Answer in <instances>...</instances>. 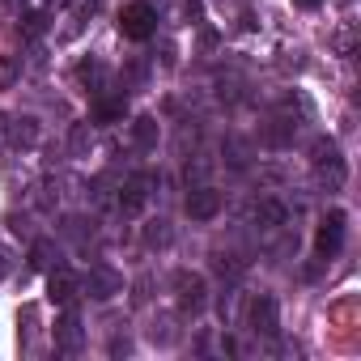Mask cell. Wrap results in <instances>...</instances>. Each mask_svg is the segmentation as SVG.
Returning <instances> with one entry per match:
<instances>
[{
    "mask_svg": "<svg viewBox=\"0 0 361 361\" xmlns=\"http://www.w3.org/2000/svg\"><path fill=\"white\" fill-rule=\"evenodd\" d=\"M247 323H251L255 336H276L281 331V306H276V298L272 293H259L251 302V310H247Z\"/></svg>",
    "mask_w": 361,
    "mask_h": 361,
    "instance_id": "cell-6",
    "label": "cell"
},
{
    "mask_svg": "<svg viewBox=\"0 0 361 361\" xmlns=\"http://www.w3.org/2000/svg\"><path fill=\"white\" fill-rule=\"evenodd\" d=\"M123 115H128V98H123V90L119 94H94V123H123Z\"/></svg>",
    "mask_w": 361,
    "mask_h": 361,
    "instance_id": "cell-11",
    "label": "cell"
},
{
    "mask_svg": "<svg viewBox=\"0 0 361 361\" xmlns=\"http://www.w3.org/2000/svg\"><path fill=\"white\" fill-rule=\"evenodd\" d=\"M47 298H51L56 306H73V302L81 298V276H77V272H68L64 264H60V268H51V272H47Z\"/></svg>",
    "mask_w": 361,
    "mask_h": 361,
    "instance_id": "cell-8",
    "label": "cell"
},
{
    "mask_svg": "<svg viewBox=\"0 0 361 361\" xmlns=\"http://www.w3.org/2000/svg\"><path fill=\"white\" fill-rule=\"evenodd\" d=\"M68 145H73V153H77V157H85V153L94 149V132H90V123H77V128H73V136H68Z\"/></svg>",
    "mask_w": 361,
    "mask_h": 361,
    "instance_id": "cell-20",
    "label": "cell"
},
{
    "mask_svg": "<svg viewBox=\"0 0 361 361\" xmlns=\"http://www.w3.org/2000/svg\"><path fill=\"white\" fill-rule=\"evenodd\" d=\"M81 344H85L81 314H77L73 306H64V314H60V323H56V348H60V353H81Z\"/></svg>",
    "mask_w": 361,
    "mask_h": 361,
    "instance_id": "cell-10",
    "label": "cell"
},
{
    "mask_svg": "<svg viewBox=\"0 0 361 361\" xmlns=\"http://www.w3.org/2000/svg\"><path fill=\"white\" fill-rule=\"evenodd\" d=\"M30 268H39V272L60 268V247H56L51 238H35V243H30Z\"/></svg>",
    "mask_w": 361,
    "mask_h": 361,
    "instance_id": "cell-13",
    "label": "cell"
},
{
    "mask_svg": "<svg viewBox=\"0 0 361 361\" xmlns=\"http://www.w3.org/2000/svg\"><path fill=\"white\" fill-rule=\"evenodd\" d=\"M170 238H174L170 221H161V217H157V221H149V226H145V247H153V251H157V247H170Z\"/></svg>",
    "mask_w": 361,
    "mask_h": 361,
    "instance_id": "cell-19",
    "label": "cell"
},
{
    "mask_svg": "<svg viewBox=\"0 0 361 361\" xmlns=\"http://www.w3.org/2000/svg\"><path fill=\"white\" fill-rule=\"evenodd\" d=\"M213 268H217V276H221V281H230V285H238V281H243V272H247V264H243L238 255H217V259H213Z\"/></svg>",
    "mask_w": 361,
    "mask_h": 361,
    "instance_id": "cell-18",
    "label": "cell"
},
{
    "mask_svg": "<svg viewBox=\"0 0 361 361\" xmlns=\"http://www.w3.org/2000/svg\"><path fill=\"white\" fill-rule=\"evenodd\" d=\"M221 153H226V161H230V166H238V170L247 166V145H243V140H226V149H221Z\"/></svg>",
    "mask_w": 361,
    "mask_h": 361,
    "instance_id": "cell-23",
    "label": "cell"
},
{
    "mask_svg": "<svg viewBox=\"0 0 361 361\" xmlns=\"http://www.w3.org/2000/svg\"><path fill=\"white\" fill-rule=\"evenodd\" d=\"M47 5H51V9H60V5H68V0H47Z\"/></svg>",
    "mask_w": 361,
    "mask_h": 361,
    "instance_id": "cell-29",
    "label": "cell"
},
{
    "mask_svg": "<svg viewBox=\"0 0 361 361\" xmlns=\"http://www.w3.org/2000/svg\"><path fill=\"white\" fill-rule=\"evenodd\" d=\"M174 298H178V306L183 310H200L204 306V298H209V285H204V276L200 272H174Z\"/></svg>",
    "mask_w": 361,
    "mask_h": 361,
    "instance_id": "cell-7",
    "label": "cell"
},
{
    "mask_svg": "<svg viewBox=\"0 0 361 361\" xmlns=\"http://www.w3.org/2000/svg\"><path fill=\"white\" fill-rule=\"evenodd\" d=\"M293 132H298V123H293L289 115H272V119H268L264 140H268V145H289V140H293Z\"/></svg>",
    "mask_w": 361,
    "mask_h": 361,
    "instance_id": "cell-16",
    "label": "cell"
},
{
    "mask_svg": "<svg viewBox=\"0 0 361 361\" xmlns=\"http://www.w3.org/2000/svg\"><path fill=\"white\" fill-rule=\"evenodd\" d=\"M344 230H348V217H344L340 209H331V213L319 221V230H314V251H319L323 259H331V255L344 247Z\"/></svg>",
    "mask_w": 361,
    "mask_h": 361,
    "instance_id": "cell-2",
    "label": "cell"
},
{
    "mask_svg": "<svg viewBox=\"0 0 361 361\" xmlns=\"http://www.w3.org/2000/svg\"><path fill=\"white\" fill-rule=\"evenodd\" d=\"M285 217H289V213H285V204H281V200H259V204H255V226H259V230H268V234H272V230H281V226H285Z\"/></svg>",
    "mask_w": 361,
    "mask_h": 361,
    "instance_id": "cell-14",
    "label": "cell"
},
{
    "mask_svg": "<svg viewBox=\"0 0 361 361\" xmlns=\"http://www.w3.org/2000/svg\"><path fill=\"white\" fill-rule=\"evenodd\" d=\"M153 188H157L153 174H132V178H123V188H119V209H123L128 217H136V213L149 204Z\"/></svg>",
    "mask_w": 361,
    "mask_h": 361,
    "instance_id": "cell-4",
    "label": "cell"
},
{
    "mask_svg": "<svg viewBox=\"0 0 361 361\" xmlns=\"http://www.w3.org/2000/svg\"><path fill=\"white\" fill-rule=\"evenodd\" d=\"M204 174H209V161H188V183H192V178L204 183Z\"/></svg>",
    "mask_w": 361,
    "mask_h": 361,
    "instance_id": "cell-24",
    "label": "cell"
},
{
    "mask_svg": "<svg viewBox=\"0 0 361 361\" xmlns=\"http://www.w3.org/2000/svg\"><path fill=\"white\" fill-rule=\"evenodd\" d=\"M310 166H314V178L327 188V192H340L344 178H348V166H344V153L336 140H314L310 149Z\"/></svg>",
    "mask_w": 361,
    "mask_h": 361,
    "instance_id": "cell-1",
    "label": "cell"
},
{
    "mask_svg": "<svg viewBox=\"0 0 361 361\" xmlns=\"http://www.w3.org/2000/svg\"><path fill=\"white\" fill-rule=\"evenodd\" d=\"M0 5H5L9 13H22V9H26V0H0Z\"/></svg>",
    "mask_w": 361,
    "mask_h": 361,
    "instance_id": "cell-26",
    "label": "cell"
},
{
    "mask_svg": "<svg viewBox=\"0 0 361 361\" xmlns=\"http://www.w3.org/2000/svg\"><path fill=\"white\" fill-rule=\"evenodd\" d=\"M77 81H81L85 90H94V94H102V90H106V68H102L98 60H81V68H77Z\"/></svg>",
    "mask_w": 361,
    "mask_h": 361,
    "instance_id": "cell-15",
    "label": "cell"
},
{
    "mask_svg": "<svg viewBox=\"0 0 361 361\" xmlns=\"http://www.w3.org/2000/svg\"><path fill=\"white\" fill-rule=\"evenodd\" d=\"M18 73H22V68H18L13 56H0V90H9V85L18 81Z\"/></svg>",
    "mask_w": 361,
    "mask_h": 361,
    "instance_id": "cell-22",
    "label": "cell"
},
{
    "mask_svg": "<svg viewBox=\"0 0 361 361\" xmlns=\"http://www.w3.org/2000/svg\"><path fill=\"white\" fill-rule=\"evenodd\" d=\"M43 30H47V13H26V18H22V35H26V39H39Z\"/></svg>",
    "mask_w": 361,
    "mask_h": 361,
    "instance_id": "cell-21",
    "label": "cell"
},
{
    "mask_svg": "<svg viewBox=\"0 0 361 361\" xmlns=\"http://www.w3.org/2000/svg\"><path fill=\"white\" fill-rule=\"evenodd\" d=\"M221 213V192L209 188V183H196L192 196H188V217L192 221H213Z\"/></svg>",
    "mask_w": 361,
    "mask_h": 361,
    "instance_id": "cell-9",
    "label": "cell"
},
{
    "mask_svg": "<svg viewBox=\"0 0 361 361\" xmlns=\"http://www.w3.org/2000/svg\"><path fill=\"white\" fill-rule=\"evenodd\" d=\"M5 272H9V255H5V251H0V276H5Z\"/></svg>",
    "mask_w": 361,
    "mask_h": 361,
    "instance_id": "cell-28",
    "label": "cell"
},
{
    "mask_svg": "<svg viewBox=\"0 0 361 361\" xmlns=\"http://www.w3.org/2000/svg\"><path fill=\"white\" fill-rule=\"evenodd\" d=\"M9 145V115H0V149Z\"/></svg>",
    "mask_w": 361,
    "mask_h": 361,
    "instance_id": "cell-25",
    "label": "cell"
},
{
    "mask_svg": "<svg viewBox=\"0 0 361 361\" xmlns=\"http://www.w3.org/2000/svg\"><path fill=\"white\" fill-rule=\"evenodd\" d=\"M119 30L128 35V39H149L153 30H157V13H153V5H145V0H136V5H128L123 13H119Z\"/></svg>",
    "mask_w": 361,
    "mask_h": 361,
    "instance_id": "cell-5",
    "label": "cell"
},
{
    "mask_svg": "<svg viewBox=\"0 0 361 361\" xmlns=\"http://www.w3.org/2000/svg\"><path fill=\"white\" fill-rule=\"evenodd\" d=\"M293 5H298V9H319L323 0H293Z\"/></svg>",
    "mask_w": 361,
    "mask_h": 361,
    "instance_id": "cell-27",
    "label": "cell"
},
{
    "mask_svg": "<svg viewBox=\"0 0 361 361\" xmlns=\"http://www.w3.org/2000/svg\"><path fill=\"white\" fill-rule=\"evenodd\" d=\"M81 293H90L94 302H111L115 293H123V276L115 268H106V264H94L85 272V281H81Z\"/></svg>",
    "mask_w": 361,
    "mask_h": 361,
    "instance_id": "cell-3",
    "label": "cell"
},
{
    "mask_svg": "<svg viewBox=\"0 0 361 361\" xmlns=\"http://www.w3.org/2000/svg\"><path fill=\"white\" fill-rule=\"evenodd\" d=\"M9 145L13 149H35L39 145V119H30V115L9 119Z\"/></svg>",
    "mask_w": 361,
    "mask_h": 361,
    "instance_id": "cell-12",
    "label": "cell"
},
{
    "mask_svg": "<svg viewBox=\"0 0 361 361\" xmlns=\"http://www.w3.org/2000/svg\"><path fill=\"white\" fill-rule=\"evenodd\" d=\"M132 145H136V149H153V145H157V119H153V115L132 119Z\"/></svg>",
    "mask_w": 361,
    "mask_h": 361,
    "instance_id": "cell-17",
    "label": "cell"
}]
</instances>
